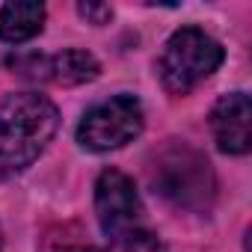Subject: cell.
<instances>
[{
	"label": "cell",
	"mask_w": 252,
	"mask_h": 252,
	"mask_svg": "<svg viewBox=\"0 0 252 252\" xmlns=\"http://www.w3.org/2000/svg\"><path fill=\"white\" fill-rule=\"evenodd\" d=\"M48 77L65 83V86H77V83H86V80H95L98 77V60L89 54V51H63L57 54L51 63H48Z\"/></svg>",
	"instance_id": "8"
},
{
	"label": "cell",
	"mask_w": 252,
	"mask_h": 252,
	"mask_svg": "<svg viewBox=\"0 0 252 252\" xmlns=\"http://www.w3.org/2000/svg\"><path fill=\"white\" fill-rule=\"evenodd\" d=\"M77 9H80V15H83V18H89L92 24H104V21L113 15V9H110L107 3H80Z\"/></svg>",
	"instance_id": "10"
},
{
	"label": "cell",
	"mask_w": 252,
	"mask_h": 252,
	"mask_svg": "<svg viewBox=\"0 0 252 252\" xmlns=\"http://www.w3.org/2000/svg\"><path fill=\"white\" fill-rule=\"evenodd\" d=\"M60 113L39 92L0 98V181L24 172L57 134Z\"/></svg>",
	"instance_id": "1"
},
{
	"label": "cell",
	"mask_w": 252,
	"mask_h": 252,
	"mask_svg": "<svg viewBox=\"0 0 252 252\" xmlns=\"http://www.w3.org/2000/svg\"><path fill=\"white\" fill-rule=\"evenodd\" d=\"M95 211L107 237L122 243L128 234H134L143 217V205L134 181L119 169H104L95 181Z\"/></svg>",
	"instance_id": "5"
},
{
	"label": "cell",
	"mask_w": 252,
	"mask_h": 252,
	"mask_svg": "<svg viewBox=\"0 0 252 252\" xmlns=\"http://www.w3.org/2000/svg\"><path fill=\"white\" fill-rule=\"evenodd\" d=\"M63 252H98V249H89V246H68V249H63Z\"/></svg>",
	"instance_id": "11"
},
{
	"label": "cell",
	"mask_w": 252,
	"mask_h": 252,
	"mask_svg": "<svg viewBox=\"0 0 252 252\" xmlns=\"http://www.w3.org/2000/svg\"><path fill=\"white\" fill-rule=\"evenodd\" d=\"M45 27V6L36 0H9L0 6V39L3 42H27L39 36Z\"/></svg>",
	"instance_id": "7"
},
{
	"label": "cell",
	"mask_w": 252,
	"mask_h": 252,
	"mask_svg": "<svg viewBox=\"0 0 252 252\" xmlns=\"http://www.w3.org/2000/svg\"><path fill=\"white\" fill-rule=\"evenodd\" d=\"M0 249H3V231H0Z\"/></svg>",
	"instance_id": "12"
},
{
	"label": "cell",
	"mask_w": 252,
	"mask_h": 252,
	"mask_svg": "<svg viewBox=\"0 0 252 252\" xmlns=\"http://www.w3.org/2000/svg\"><path fill=\"white\" fill-rule=\"evenodd\" d=\"M143 119V104L134 95H116L83 113L77 125V143L89 152L122 149L140 137Z\"/></svg>",
	"instance_id": "3"
},
{
	"label": "cell",
	"mask_w": 252,
	"mask_h": 252,
	"mask_svg": "<svg viewBox=\"0 0 252 252\" xmlns=\"http://www.w3.org/2000/svg\"><path fill=\"white\" fill-rule=\"evenodd\" d=\"M122 246H125V252H166V246L146 228H137L134 234H128L122 240Z\"/></svg>",
	"instance_id": "9"
},
{
	"label": "cell",
	"mask_w": 252,
	"mask_h": 252,
	"mask_svg": "<svg viewBox=\"0 0 252 252\" xmlns=\"http://www.w3.org/2000/svg\"><path fill=\"white\" fill-rule=\"evenodd\" d=\"M158 190L184 208H199L214 193V175L208 169V160L199 158L190 149H172L160 158V166L155 169Z\"/></svg>",
	"instance_id": "4"
},
{
	"label": "cell",
	"mask_w": 252,
	"mask_h": 252,
	"mask_svg": "<svg viewBox=\"0 0 252 252\" xmlns=\"http://www.w3.org/2000/svg\"><path fill=\"white\" fill-rule=\"evenodd\" d=\"M214 143L225 155H246L252 146V104L249 95L231 92L222 95L211 110Z\"/></svg>",
	"instance_id": "6"
},
{
	"label": "cell",
	"mask_w": 252,
	"mask_h": 252,
	"mask_svg": "<svg viewBox=\"0 0 252 252\" xmlns=\"http://www.w3.org/2000/svg\"><path fill=\"white\" fill-rule=\"evenodd\" d=\"M222 57H225V51L214 36H208L199 27H181L169 36V42L163 48V57H160L163 86L169 92L184 95L199 80L211 77L220 68Z\"/></svg>",
	"instance_id": "2"
}]
</instances>
